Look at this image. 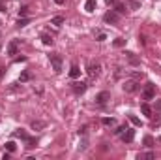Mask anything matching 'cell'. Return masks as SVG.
<instances>
[{
	"mask_svg": "<svg viewBox=\"0 0 161 160\" xmlns=\"http://www.w3.org/2000/svg\"><path fill=\"white\" fill-rule=\"evenodd\" d=\"M154 96H156V85L148 83L143 89V100H154Z\"/></svg>",
	"mask_w": 161,
	"mask_h": 160,
	"instance_id": "cell-1",
	"label": "cell"
},
{
	"mask_svg": "<svg viewBox=\"0 0 161 160\" xmlns=\"http://www.w3.org/2000/svg\"><path fill=\"white\" fill-rule=\"evenodd\" d=\"M49 60H51L54 72H60V70H62V57H60V55L53 53V55H49Z\"/></svg>",
	"mask_w": 161,
	"mask_h": 160,
	"instance_id": "cell-2",
	"label": "cell"
},
{
	"mask_svg": "<svg viewBox=\"0 0 161 160\" xmlns=\"http://www.w3.org/2000/svg\"><path fill=\"white\" fill-rule=\"evenodd\" d=\"M86 72H88V75H90L92 79H96V77H99V74H101V66H99L98 62H90Z\"/></svg>",
	"mask_w": 161,
	"mask_h": 160,
	"instance_id": "cell-3",
	"label": "cell"
},
{
	"mask_svg": "<svg viewBox=\"0 0 161 160\" xmlns=\"http://www.w3.org/2000/svg\"><path fill=\"white\" fill-rule=\"evenodd\" d=\"M107 100H111V92H107V91H103V92H99V94L96 96V104H98V106H105Z\"/></svg>",
	"mask_w": 161,
	"mask_h": 160,
	"instance_id": "cell-4",
	"label": "cell"
},
{
	"mask_svg": "<svg viewBox=\"0 0 161 160\" xmlns=\"http://www.w3.org/2000/svg\"><path fill=\"white\" fill-rule=\"evenodd\" d=\"M120 136H122V141H124V143H131V141H133V138H135V130H131V128H126V130H124Z\"/></svg>",
	"mask_w": 161,
	"mask_h": 160,
	"instance_id": "cell-5",
	"label": "cell"
},
{
	"mask_svg": "<svg viewBox=\"0 0 161 160\" xmlns=\"http://www.w3.org/2000/svg\"><path fill=\"white\" fill-rule=\"evenodd\" d=\"M71 89H73L75 94H83L86 91V83L84 81H75V83H71Z\"/></svg>",
	"mask_w": 161,
	"mask_h": 160,
	"instance_id": "cell-6",
	"label": "cell"
},
{
	"mask_svg": "<svg viewBox=\"0 0 161 160\" xmlns=\"http://www.w3.org/2000/svg\"><path fill=\"white\" fill-rule=\"evenodd\" d=\"M103 21H105V23L116 25V23H118V13H116V11H107V13L103 15Z\"/></svg>",
	"mask_w": 161,
	"mask_h": 160,
	"instance_id": "cell-7",
	"label": "cell"
},
{
	"mask_svg": "<svg viewBox=\"0 0 161 160\" xmlns=\"http://www.w3.org/2000/svg\"><path fill=\"white\" fill-rule=\"evenodd\" d=\"M126 57H128V62H129L131 66H139V64H141V58H139V57H137L135 53L128 51V53H126Z\"/></svg>",
	"mask_w": 161,
	"mask_h": 160,
	"instance_id": "cell-8",
	"label": "cell"
},
{
	"mask_svg": "<svg viewBox=\"0 0 161 160\" xmlns=\"http://www.w3.org/2000/svg\"><path fill=\"white\" fill-rule=\"evenodd\" d=\"M122 87H124L126 92H135V91L139 89V83H137V81H126Z\"/></svg>",
	"mask_w": 161,
	"mask_h": 160,
	"instance_id": "cell-9",
	"label": "cell"
},
{
	"mask_svg": "<svg viewBox=\"0 0 161 160\" xmlns=\"http://www.w3.org/2000/svg\"><path fill=\"white\" fill-rule=\"evenodd\" d=\"M69 77H71V79L81 77V68H79L77 64H73V66H71V70H69Z\"/></svg>",
	"mask_w": 161,
	"mask_h": 160,
	"instance_id": "cell-10",
	"label": "cell"
},
{
	"mask_svg": "<svg viewBox=\"0 0 161 160\" xmlns=\"http://www.w3.org/2000/svg\"><path fill=\"white\" fill-rule=\"evenodd\" d=\"M84 9H86L88 13H94V11H96V0H86Z\"/></svg>",
	"mask_w": 161,
	"mask_h": 160,
	"instance_id": "cell-11",
	"label": "cell"
},
{
	"mask_svg": "<svg viewBox=\"0 0 161 160\" xmlns=\"http://www.w3.org/2000/svg\"><path fill=\"white\" fill-rule=\"evenodd\" d=\"M8 55H17V41H9L8 43Z\"/></svg>",
	"mask_w": 161,
	"mask_h": 160,
	"instance_id": "cell-12",
	"label": "cell"
},
{
	"mask_svg": "<svg viewBox=\"0 0 161 160\" xmlns=\"http://www.w3.org/2000/svg\"><path fill=\"white\" fill-rule=\"evenodd\" d=\"M51 25H54V26H62V25H64V17H62V15L53 17V19H51Z\"/></svg>",
	"mask_w": 161,
	"mask_h": 160,
	"instance_id": "cell-13",
	"label": "cell"
},
{
	"mask_svg": "<svg viewBox=\"0 0 161 160\" xmlns=\"http://www.w3.org/2000/svg\"><path fill=\"white\" fill-rule=\"evenodd\" d=\"M141 111H143L146 117H152V108H150L146 102H144V104H141Z\"/></svg>",
	"mask_w": 161,
	"mask_h": 160,
	"instance_id": "cell-14",
	"label": "cell"
},
{
	"mask_svg": "<svg viewBox=\"0 0 161 160\" xmlns=\"http://www.w3.org/2000/svg\"><path fill=\"white\" fill-rule=\"evenodd\" d=\"M137 158H139V160H143V158L152 160V158H156V155H154L152 151H148V153H139V155H137Z\"/></svg>",
	"mask_w": 161,
	"mask_h": 160,
	"instance_id": "cell-15",
	"label": "cell"
},
{
	"mask_svg": "<svg viewBox=\"0 0 161 160\" xmlns=\"http://www.w3.org/2000/svg\"><path fill=\"white\" fill-rule=\"evenodd\" d=\"M41 41H43L45 45H53V41H54V40H53V36H49V34H45V32H43V34H41Z\"/></svg>",
	"mask_w": 161,
	"mask_h": 160,
	"instance_id": "cell-16",
	"label": "cell"
},
{
	"mask_svg": "<svg viewBox=\"0 0 161 160\" xmlns=\"http://www.w3.org/2000/svg\"><path fill=\"white\" fill-rule=\"evenodd\" d=\"M30 77H32V74H30L28 70H24V72L21 74V77H19V81H21V83H26V81H30Z\"/></svg>",
	"mask_w": 161,
	"mask_h": 160,
	"instance_id": "cell-17",
	"label": "cell"
},
{
	"mask_svg": "<svg viewBox=\"0 0 161 160\" xmlns=\"http://www.w3.org/2000/svg\"><path fill=\"white\" fill-rule=\"evenodd\" d=\"M32 130H41V128H45V123L43 121H32Z\"/></svg>",
	"mask_w": 161,
	"mask_h": 160,
	"instance_id": "cell-18",
	"label": "cell"
},
{
	"mask_svg": "<svg viewBox=\"0 0 161 160\" xmlns=\"http://www.w3.org/2000/svg\"><path fill=\"white\" fill-rule=\"evenodd\" d=\"M13 136H15V138H21V140H24V141L28 140V134H26V132H23L21 128H19V130H15V132H13Z\"/></svg>",
	"mask_w": 161,
	"mask_h": 160,
	"instance_id": "cell-19",
	"label": "cell"
},
{
	"mask_svg": "<svg viewBox=\"0 0 161 160\" xmlns=\"http://www.w3.org/2000/svg\"><path fill=\"white\" fill-rule=\"evenodd\" d=\"M15 149H17L15 141H8V143H6V151H8V153H15Z\"/></svg>",
	"mask_w": 161,
	"mask_h": 160,
	"instance_id": "cell-20",
	"label": "cell"
},
{
	"mask_svg": "<svg viewBox=\"0 0 161 160\" xmlns=\"http://www.w3.org/2000/svg\"><path fill=\"white\" fill-rule=\"evenodd\" d=\"M101 123H103V124H105V126H114V124H116V121H114V119H113V117H111V119H109V117H105V119H103V121H101Z\"/></svg>",
	"mask_w": 161,
	"mask_h": 160,
	"instance_id": "cell-21",
	"label": "cell"
},
{
	"mask_svg": "<svg viewBox=\"0 0 161 160\" xmlns=\"http://www.w3.org/2000/svg\"><path fill=\"white\" fill-rule=\"evenodd\" d=\"M36 145H38V140H34V138H28V140H26V147H28V149H34Z\"/></svg>",
	"mask_w": 161,
	"mask_h": 160,
	"instance_id": "cell-22",
	"label": "cell"
},
{
	"mask_svg": "<svg viewBox=\"0 0 161 160\" xmlns=\"http://www.w3.org/2000/svg\"><path fill=\"white\" fill-rule=\"evenodd\" d=\"M143 141H144V145H146V147H152V145H154V138H152V136H144V140H143Z\"/></svg>",
	"mask_w": 161,
	"mask_h": 160,
	"instance_id": "cell-23",
	"label": "cell"
},
{
	"mask_svg": "<svg viewBox=\"0 0 161 160\" xmlns=\"http://www.w3.org/2000/svg\"><path fill=\"white\" fill-rule=\"evenodd\" d=\"M129 121L135 124V126H143V123H141V119H137V117H133V115H129Z\"/></svg>",
	"mask_w": 161,
	"mask_h": 160,
	"instance_id": "cell-24",
	"label": "cell"
},
{
	"mask_svg": "<svg viewBox=\"0 0 161 160\" xmlns=\"http://www.w3.org/2000/svg\"><path fill=\"white\" fill-rule=\"evenodd\" d=\"M116 13H126V6L124 4H116Z\"/></svg>",
	"mask_w": 161,
	"mask_h": 160,
	"instance_id": "cell-25",
	"label": "cell"
},
{
	"mask_svg": "<svg viewBox=\"0 0 161 160\" xmlns=\"http://www.w3.org/2000/svg\"><path fill=\"white\" fill-rule=\"evenodd\" d=\"M28 23H30V19H19V23H17V26L21 28V26H26Z\"/></svg>",
	"mask_w": 161,
	"mask_h": 160,
	"instance_id": "cell-26",
	"label": "cell"
},
{
	"mask_svg": "<svg viewBox=\"0 0 161 160\" xmlns=\"http://www.w3.org/2000/svg\"><path fill=\"white\" fill-rule=\"evenodd\" d=\"M124 43H126V40H124V38H116V40H114V45H116V47H122Z\"/></svg>",
	"mask_w": 161,
	"mask_h": 160,
	"instance_id": "cell-27",
	"label": "cell"
},
{
	"mask_svg": "<svg viewBox=\"0 0 161 160\" xmlns=\"http://www.w3.org/2000/svg\"><path fill=\"white\" fill-rule=\"evenodd\" d=\"M26 13H28V8H26V6H23V8L19 9V17H24Z\"/></svg>",
	"mask_w": 161,
	"mask_h": 160,
	"instance_id": "cell-28",
	"label": "cell"
},
{
	"mask_svg": "<svg viewBox=\"0 0 161 160\" xmlns=\"http://www.w3.org/2000/svg\"><path fill=\"white\" fill-rule=\"evenodd\" d=\"M154 108H156V111H158V113H161V100H156Z\"/></svg>",
	"mask_w": 161,
	"mask_h": 160,
	"instance_id": "cell-29",
	"label": "cell"
},
{
	"mask_svg": "<svg viewBox=\"0 0 161 160\" xmlns=\"http://www.w3.org/2000/svg\"><path fill=\"white\" fill-rule=\"evenodd\" d=\"M103 40H107V36H105V34H103V32H101V34H99V36H98V41H103Z\"/></svg>",
	"mask_w": 161,
	"mask_h": 160,
	"instance_id": "cell-30",
	"label": "cell"
},
{
	"mask_svg": "<svg viewBox=\"0 0 161 160\" xmlns=\"http://www.w3.org/2000/svg\"><path fill=\"white\" fill-rule=\"evenodd\" d=\"M4 74H6V68H4V66H0V81H2V77H4Z\"/></svg>",
	"mask_w": 161,
	"mask_h": 160,
	"instance_id": "cell-31",
	"label": "cell"
},
{
	"mask_svg": "<svg viewBox=\"0 0 161 160\" xmlns=\"http://www.w3.org/2000/svg\"><path fill=\"white\" fill-rule=\"evenodd\" d=\"M126 128H128V126H120V128H118V130H114V132H116V134H122V132H124Z\"/></svg>",
	"mask_w": 161,
	"mask_h": 160,
	"instance_id": "cell-32",
	"label": "cell"
},
{
	"mask_svg": "<svg viewBox=\"0 0 161 160\" xmlns=\"http://www.w3.org/2000/svg\"><path fill=\"white\" fill-rule=\"evenodd\" d=\"M0 11H6V6H4V2H0Z\"/></svg>",
	"mask_w": 161,
	"mask_h": 160,
	"instance_id": "cell-33",
	"label": "cell"
},
{
	"mask_svg": "<svg viewBox=\"0 0 161 160\" xmlns=\"http://www.w3.org/2000/svg\"><path fill=\"white\" fill-rule=\"evenodd\" d=\"M113 2H114V0H105V4H107V6H111Z\"/></svg>",
	"mask_w": 161,
	"mask_h": 160,
	"instance_id": "cell-34",
	"label": "cell"
},
{
	"mask_svg": "<svg viewBox=\"0 0 161 160\" xmlns=\"http://www.w3.org/2000/svg\"><path fill=\"white\" fill-rule=\"evenodd\" d=\"M54 2H56V4H64L66 0H54Z\"/></svg>",
	"mask_w": 161,
	"mask_h": 160,
	"instance_id": "cell-35",
	"label": "cell"
}]
</instances>
